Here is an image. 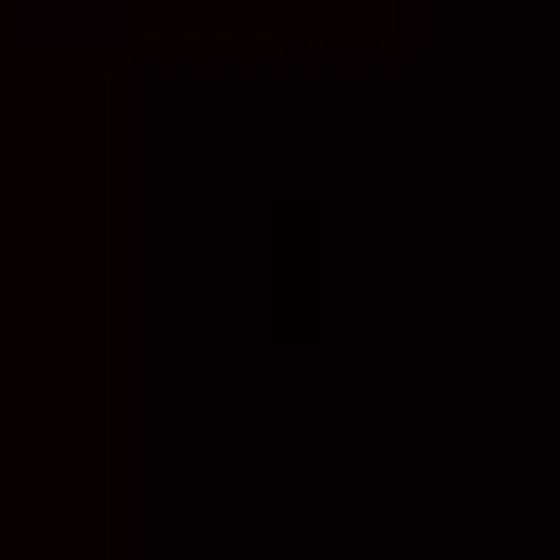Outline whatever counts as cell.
Segmentation results:
<instances>
[]
</instances>
